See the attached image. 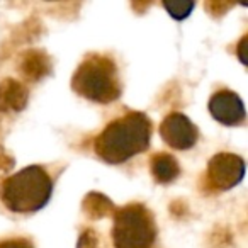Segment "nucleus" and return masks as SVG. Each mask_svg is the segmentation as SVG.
Wrapping results in <instances>:
<instances>
[{
  "label": "nucleus",
  "instance_id": "nucleus-1",
  "mask_svg": "<svg viewBox=\"0 0 248 248\" xmlns=\"http://www.w3.org/2000/svg\"><path fill=\"white\" fill-rule=\"evenodd\" d=\"M152 135V121L145 112H128L107 124L93 141V150L106 163L119 165L146 152Z\"/></svg>",
  "mask_w": 248,
  "mask_h": 248
},
{
  "label": "nucleus",
  "instance_id": "nucleus-2",
  "mask_svg": "<svg viewBox=\"0 0 248 248\" xmlns=\"http://www.w3.org/2000/svg\"><path fill=\"white\" fill-rule=\"evenodd\" d=\"M53 192V180L43 167L31 165L7 177L0 186V201L12 213L28 214L43 209Z\"/></svg>",
  "mask_w": 248,
  "mask_h": 248
},
{
  "label": "nucleus",
  "instance_id": "nucleus-3",
  "mask_svg": "<svg viewBox=\"0 0 248 248\" xmlns=\"http://www.w3.org/2000/svg\"><path fill=\"white\" fill-rule=\"evenodd\" d=\"M72 89L80 97L99 104H110L123 92L116 63L102 55H90L72 77Z\"/></svg>",
  "mask_w": 248,
  "mask_h": 248
},
{
  "label": "nucleus",
  "instance_id": "nucleus-4",
  "mask_svg": "<svg viewBox=\"0 0 248 248\" xmlns=\"http://www.w3.org/2000/svg\"><path fill=\"white\" fill-rule=\"evenodd\" d=\"M114 248H153L156 241V223L153 213L138 202L114 211Z\"/></svg>",
  "mask_w": 248,
  "mask_h": 248
},
{
  "label": "nucleus",
  "instance_id": "nucleus-5",
  "mask_svg": "<svg viewBox=\"0 0 248 248\" xmlns=\"http://www.w3.org/2000/svg\"><path fill=\"white\" fill-rule=\"evenodd\" d=\"M245 162L234 153H217L207 163L206 182L213 190H230L243 180Z\"/></svg>",
  "mask_w": 248,
  "mask_h": 248
},
{
  "label": "nucleus",
  "instance_id": "nucleus-6",
  "mask_svg": "<svg viewBox=\"0 0 248 248\" xmlns=\"http://www.w3.org/2000/svg\"><path fill=\"white\" fill-rule=\"evenodd\" d=\"M160 136L170 148L189 150L199 140V131L196 124L187 116L180 112H172L160 124Z\"/></svg>",
  "mask_w": 248,
  "mask_h": 248
},
{
  "label": "nucleus",
  "instance_id": "nucleus-7",
  "mask_svg": "<svg viewBox=\"0 0 248 248\" xmlns=\"http://www.w3.org/2000/svg\"><path fill=\"white\" fill-rule=\"evenodd\" d=\"M207 109H209L211 116L224 126H238L243 123L245 116H247L243 100L238 97V93L231 92V90H219L214 93L211 97Z\"/></svg>",
  "mask_w": 248,
  "mask_h": 248
},
{
  "label": "nucleus",
  "instance_id": "nucleus-8",
  "mask_svg": "<svg viewBox=\"0 0 248 248\" xmlns=\"http://www.w3.org/2000/svg\"><path fill=\"white\" fill-rule=\"evenodd\" d=\"M19 72L28 82H39L51 73V58L43 49H28L19 56Z\"/></svg>",
  "mask_w": 248,
  "mask_h": 248
},
{
  "label": "nucleus",
  "instance_id": "nucleus-9",
  "mask_svg": "<svg viewBox=\"0 0 248 248\" xmlns=\"http://www.w3.org/2000/svg\"><path fill=\"white\" fill-rule=\"evenodd\" d=\"M29 102V90L16 78H4L0 82V112H21Z\"/></svg>",
  "mask_w": 248,
  "mask_h": 248
},
{
  "label": "nucleus",
  "instance_id": "nucleus-10",
  "mask_svg": "<svg viewBox=\"0 0 248 248\" xmlns=\"http://www.w3.org/2000/svg\"><path fill=\"white\" fill-rule=\"evenodd\" d=\"M150 172L158 184H172L179 179L180 165L170 153H156L150 160Z\"/></svg>",
  "mask_w": 248,
  "mask_h": 248
},
{
  "label": "nucleus",
  "instance_id": "nucleus-11",
  "mask_svg": "<svg viewBox=\"0 0 248 248\" xmlns=\"http://www.w3.org/2000/svg\"><path fill=\"white\" fill-rule=\"evenodd\" d=\"M82 209L90 219H102L106 216H112L116 206L107 196L100 192H89L83 197Z\"/></svg>",
  "mask_w": 248,
  "mask_h": 248
},
{
  "label": "nucleus",
  "instance_id": "nucleus-12",
  "mask_svg": "<svg viewBox=\"0 0 248 248\" xmlns=\"http://www.w3.org/2000/svg\"><path fill=\"white\" fill-rule=\"evenodd\" d=\"M163 9L170 14V17L175 21H182L190 16V12L196 7V2H189V0H169L163 2Z\"/></svg>",
  "mask_w": 248,
  "mask_h": 248
},
{
  "label": "nucleus",
  "instance_id": "nucleus-13",
  "mask_svg": "<svg viewBox=\"0 0 248 248\" xmlns=\"http://www.w3.org/2000/svg\"><path fill=\"white\" fill-rule=\"evenodd\" d=\"M77 248H99V234L95 233V230L92 228L83 230V233L78 238Z\"/></svg>",
  "mask_w": 248,
  "mask_h": 248
},
{
  "label": "nucleus",
  "instance_id": "nucleus-14",
  "mask_svg": "<svg viewBox=\"0 0 248 248\" xmlns=\"http://www.w3.org/2000/svg\"><path fill=\"white\" fill-rule=\"evenodd\" d=\"M206 11L209 12L213 17H219V16H224L231 7L233 4H228V2H206Z\"/></svg>",
  "mask_w": 248,
  "mask_h": 248
},
{
  "label": "nucleus",
  "instance_id": "nucleus-15",
  "mask_svg": "<svg viewBox=\"0 0 248 248\" xmlns=\"http://www.w3.org/2000/svg\"><path fill=\"white\" fill-rule=\"evenodd\" d=\"M0 248H34L28 238H11L0 241Z\"/></svg>",
  "mask_w": 248,
  "mask_h": 248
},
{
  "label": "nucleus",
  "instance_id": "nucleus-16",
  "mask_svg": "<svg viewBox=\"0 0 248 248\" xmlns=\"http://www.w3.org/2000/svg\"><path fill=\"white\" fill-rule=\"evenodd\" d=\"M12 167H14V158L9 156L7 153H5V150L0 146V173L9 172Z\"/></svg>",
  "mask_w": 248,
  "mask_h": 248
},
{
  "label": "nucleus",
  "instance_id": "nucleus-17",
  "mask_svg": "<svg viewBox=\"0 0 248 248\" xmlns=\"http://www.w3.org/2000/svg\"><path fill=\"white\" fill-rule=\"evenodd\" d=\"M247 41H248V36H243V38L240 39V45H238V48H236V55L243 65H247V60H245V46H247Z\"/></svg>",
  "mask_w": 248,
  "mask_h": 248
}]
</instances>
